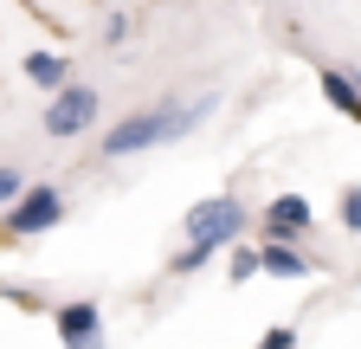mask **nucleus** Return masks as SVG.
<instances>
[{"instance_id": "2eb2a0df", "label": "nucleus", "mask_w": 361, "mask_h": 349, "mask_svg": "<svg viewBox=\"0 0 361 349\" xmlns=\"http://www.w3.org/2000/svg\"><path fill=\"white\" fill-rule=\"evenodd\" d=\"M258 349H297V324H271L258 336Z\"/></svg>"}, {"instance_id": "423d86ee", "label": "nucleus", "mask_w": 361, "mask_h": 349, "mask_svg": "<svg viewBox=\"0 0 361 349\" xmlns=\"http://www.w3.org/2000/svg\"><path fill=\"white\" fill-rule=\"evenodd\" d=\"M52 330L65 349H104V304L97 297H65L52 311Z\"/></svg>"}, {"instance_id": "f8f14e48", "label": "nucleus", "mask_w": 361, "mask_h": 349, "mask_svg": "<svg viewBox=\"0 0 361 349\" xmlns=\"http://www.w3.org/2000/svg\"><path fill=\"white\" fill-rule=\"evenodd\" d=\"M336 220H342V233H361V182H342V194H336Z\"/></svg>"}, {"instance_id": "1a4fd4ad", "label": "nucleus", "mask_w": 361, "mask_h": 349, "mask_svg": "<svg viewBox=\"0 0 361 349\" xmlns=\"http://www.w3.org/2000/svg\"><path fill=\"white\" fill-rule=\"evenodd\" d=\"M323 97H329V110H342V117L361 129V84H355V71H342V65H323Z\"/></svg>"}, {"instance_id": "0eeeda50", "label": "nucleus", "mask_w": 361, "mask_h": 349, "mask_svg": "<svg viewBox=\"0 0 361 349\" xmlns=\"http://www.w3.org/2000/svg\"><path fill=\"white\" fill-rule=\"evenodd\" d=\"M258 259H264V278H310L316 259L297 252L290 239H258Z\"/></svg>"}, {"instance_id": "ddd939ff", "label": "nucleus", "mask_w": 361, "mask_h": 349, "mask_svg": "<svg viewBox=\"0 0 361 349\" xmlns=\"http://www.w3.org/2000/svg\"><path fill=\"white\" fill-rule=\"evenodd\" d=\"M26 194V168H13V162H0V213H7L13 201Z\"/></svg>"}, {"instance_id": "f257e3e1", "label": "nucleus", "mask_w": 361, "mask_h": 349, "mask_svg": "<svg viewBox=\"0 0 361 349\" xmlns=\"http://www.w3.org/2000/svg\"><path fill=\"white\" fill-rule=\"evenodd\" d=\"M161 143H180V104H149V110H129L116 129L97 136V162H129L142 149H161Z\"/></svg>"}, {"instance_id": "f03ea898", "label": "nucleus", "mask_w": 361, "mask_h": 349, "mask_svg": "<svg viewBox=\"0 0 361 349\" xmlns=\"http://www.w3.org/2000/svg\"><path fill=\"white\" fill-rule=\"evenodd\" d=\"M180 233H188V239H207L213 252H226V246H239V239L252 233V207H245L239 194H207V201L188 207Z\"/></svg>"}, {"instance_id": "20e7f679", "label": "nucleus", "mask_w": 361, "mask_h": 349, "mask_svg": "<svg viewBox=\"0 0 361 349\" xmlns=\"http://www.w3.org/2000/svg\"><path fill=\"white\" fill-rule=\"evenodd\" d=\"M65 220V188L59 182H26V194L0 213V239H39Z\"/></svg>"}, {"instance_id": "4468645a", "label": "nucleus", "mask_w": 361, "mask_h": 349, "mask_svg": "<svg viewBox=\"0 0 361 349\" xmlns=\"http://www.w3.org/2000/svg\"><path fill=\"white\" fill-rule=\"evenodd\" d=\"M97 32H104V46H123V39L135 32V20H129V13H104V26H97Z\"/></svg>"}, {"instance_id": "7ed1b4c3", "label": "nucleus", "mask_w": 361, "mask_h": 349, "mask_svg": "<svg viewBox=\"0 0 361 349\" xmlns=\"http://www.w3.org/2000/svg\"><path fill=\"white\" fill-rule=\"evenodd\" d=\"M97 117H104V97H97V84H84V78H71L65 91H52L45 97V136L52 143H78L84 129H97Z\"/></svg>"}, {"instance_id": "9d476101", "label": "nucleus", "mask_w": 361, "mask_h": 349, "mask_svg": "<svg viewBox=\"0 0 361 349\" xmlns=\"http://www.w3.org/2000/svg\"><path fill=\"white\" fill-rule=\"evenodd\" d=\"M213 259H219V252H213L207 239H180V246H174V259H168V278H200Z\"/></svg>"}, {"instance_id": "39448f33", "label": "nucleus", "mask_w": 361, "mask_h": 349, "mask_svg": "<svg viewBox=\"0 0 361 349\" xmlns=\"http://www.w3.org/2000/svg\"><path fill=\"white\" fill-rule=\"evenodd\" d=\"M303 233H316V207H310V194H271L264 201V213H258V239H303Z\"/></svg>"}, {"instance_id": "6e6552de", "label": "nucleus", "mask_w": 361, "mask_h": 349, "mask_svg": "<svg viewBox=\"0 0 361 349\" xmlns=\"http://www.w3.org/2000/svg\"><path fill=\"white\" fill-rule=\"evenodd\" d=\"M20 71H26V84H39V91L52 97V91H65V84H71V52H45V46H39V52H26Z\"/></svg>"}, {"instance_id": "9b49d317", "label": "nucleus", "mask_w": 361, "mask_h": 349, "mask_svg": "<svg viewBox=\"0 0 361 349\" xmlns=\"http://www.w3.org/2000/svg\"><path fill=\"white\" fill-rule=\"evenodd\" d=\"M226 278H233V285H252V278H264V259H258V246H252V239L226 246Z\"/></svg>"}]
</instances>
